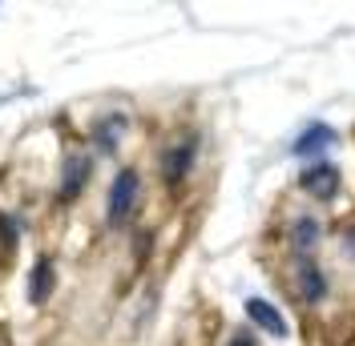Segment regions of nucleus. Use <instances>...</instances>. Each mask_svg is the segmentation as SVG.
Instances as JSON below:
<instances>
[{"mask_svg": "<svg viewBox=\"0 0 355 346\" xmlns=\"http://www.w3.org/2000/svg\"><path fill=\"white\" fill-rule=\"evenodd\" d=\"M335 141H339V133H335L327 121H311L307 129L295 137L291 153H295V157H315V153H323L327 145H335Z\"/></svg>", "mask_w": 355, "mask_h": 346, "instance_id": "6e6552de", "label": "nucleus"}, {"mask_svg": "<svg viewBox=\"0 0 355 346\" xmlns=\"http://www.w3.org/2000/svg\"><path fill=\"white\" fill-rule=\"evenodd\" d=\"M347 250L355 254V230H347Z\"/></svg>", "mask_w": 355, "mask_h": 346, "instance_id": "ddd939ff", "label": "nucleus"}, {"mask_svg": "<svg viewBox=\"0 0 355 346\" xmlns=\"http://www.w3.org/2000/svg\"><path fill=\"white\" fill-rule=\"evenodd\" d=\"M53 294H57V266H53L49 254H41V258L33 262V270H28L24 298H28V306H44Z\"/></svg>", "mask_w": 355, "mask_h": 346, "instance_id": "39448f33", "label": "nucleus"}, {"mask_svg": "<svg viewBox=\"0 0 355 346\" xmlns=\"http://www.w3.org/2000/svg\"><path fill=\"white\" fill-rule=\"evenodd\" d=\"M0 242H4V246H17V242H21V221L12 214H0Z\"/></svg>", "mask_w": 355, "mask_h": 346, "instance_id": "9b49d317", "label": "nucleus"}, {"mask_svg": "<svg viewBox=\"0 0 355 346\" xmlns=\"http://www.w3.org/2000/svg\"><path fill=\"white\" fill-rule=\"evenodd\" d=\"M226 346H259V338H254L250 330H234V334L226 338Z\"/></svg>", "mask_w": 355, "mask_h": 346, "instance_id": "f8f14e48", "label": "nucleus"}, {"mask_svg": "<svg viewBox=\"0 0 355 346\" xmlns=\"http://www.w3.org/2000/svg\"><path fill=\"white\" fill-rule=\"evenodd\" d=\"M137 197H141V173L137 170H117L110 185V197H105V226L110 230H121L125 221L137 210Z\"/></svg>", "mask_w": 355, "mask_h": 346, "instance_id": "f257e3e1", "label": "nucleus"}, {"mask_svg": "<svg viewBox=\"0 0 355 346\" xmlns=\"http://www.w3.org/2000/svg\"><path fill=\"white\" fill-rule=\"evenodd\" d=\"M319 238H323V226H319L315 217H311V214L295 217V226H291V246H295L303 258H311V250L319 246Z\"/></svg>", "mask_w": 355, "mask_h": 346, "instance_id": "9d476101", "label": "nucleus"}, {"mask_svg": "<svg viewBox=\"0 0 355 346\" xmlns=\"http://www.w3.org/2000/svg\"><path fill=\"white\" fill-rule=\"evenodd\" d=\"M339 181H343V173H339V165H331L327 157L311 161L307 170L299 173V190L307 197H315V201H331V197L339 194Z\"/></svg>", "mask_w": 355, "mask_h": 346, "instance_id": "7ed1b4c3", "label": "nucleus"}, {"mask_svg": "<svg viewBox=\"0 0 355 346\" xmlns=\"http://www.w3.org/2000/svg\"><path fill=\"white\" fill-rule=\"evenodd\" d=\"M93 177V157L89 153H65L61 161V181H57V201H77L81 190Z\"/></svg>", "mask_w": 355, "mask_h": 346, "instance_id": "20e7f679", "label": "nucleus"}, {"mask_svg": "<svg viewBox=\"0 0 355 346\" xmlns=\"http://www.w3.org/2000/svg\"><path fill=\"white\" fill-rule=\"evenodd\" d=\"M125 129H130V117H125V113H117V109H113V113H101V117L93 121V145L101 153H113Z\"/></svg>", "mask_w": 355, "mask_h": 346, "instance_id": "1a4fd4ad", "label": "nucleus"}, {"mask_svg": "<svg viewBox=\"0 0 355 346\" xmlns=\"http://www.w3.org/2000/svg\"><path fill=\"white\" fill-rule=\"evenodd\" d=\"M295 290H299V298L307 306L323 302V298H327V274H323L311 258H299V266H295Z\"/></svg>", "mask_w": 355, "mask_h": 346, "instance_id": "423d86ee", "label": "nucleus"}, {"mask_svg": "<svg viewBox=\"0 0 355 346\" xmlns=\"http://www.w3.org/2000/svg\"><path fill=\"white\" fill-rule=\"evenodd\" d=\"M194 161H198V133H186L174 145L162 149V181L166 185H182L190 177V170H194Z\"/></svg>", "mask_w": 355, "mask_h": 346, "instance_id": "f03ea898", "label": "nucleus"}, {"mask_svg": "<svg viewBox=\"0 0 355 346\" xmlns=\"http://www.w3.org/2000/svg\"><path fill=\"white\" fill-rule=\"evenodd\" d=\"M246 318H250V326H259L263 334H270V338H287V318L279 314V306L266 302V298H246Z\"/></svg>", "mask_w": 355, "mask_h": 346, "instance_id": "0eeeda50", "label": "nucleus"}]
</instances>
